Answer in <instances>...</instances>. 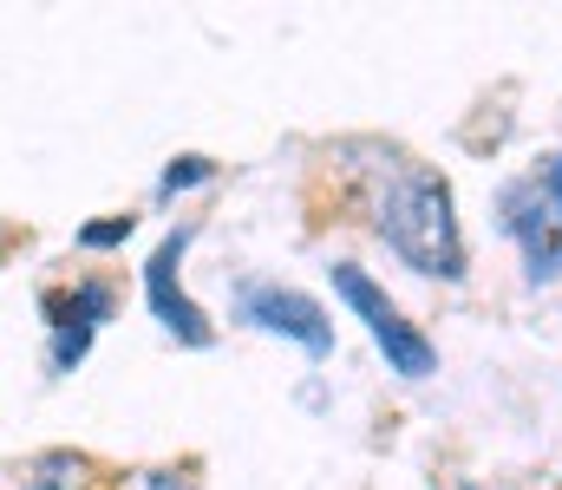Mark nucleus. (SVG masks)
Wrapping results in <instances>:
<instances>
[{
	"label": "nucleus",
	"instance_id": "obj_8",
	"mask_svg": "<svg viewBox=\"0 0 562 490\" xmlns=\"http://www.w3.org/2000/svg\"><path fill=\"white\" fill-rule=\"evenodd\" d=\"M203 176H210V158H177L164 176H157V190L177 196V190H190V183H203Z\"/></svg>",
	"mask_w": 562,
	"mask_h": 490
},
{
	"label": "nucleus",
	"instance_id": "obj_1",
	"mask_svg": "<svg viewBox=\"0 0 562 490\" xmlns=\"http://www.w3.org/2000/svg\"><path fill=\"white\" fill-rule=\"evenodd\" d=\"M380 236L400 249L406 269L438 275V282H458L464 275V236H458V216H451V183L431 176V170H406L386 203H380Z\"/></svg>",
	"mask_w": 562,
	"mask_h": 490
},
{
	"label": "nucleus",
	"instance_id": "obj_11",
	"mask_svg": "<svg viewBox=\"0 0 562 490\" xmlns=\"http://www.w3.org/2000/svg\"><path fill=\"white\" fill-rule=\"evenodd\" d=\"M170 478H177V471H138L132 490H190V485H170Z\"/></svg>",
	"mask_w": 562,
	"mask_h": 490
},
{
	"label": "nucleus",
	"instance_id": "obj_3",
	"mask_svg": "<svg viewBox=\"0 0 562 490\" xmlns=\"http://www.w3.org/2000/svg\"><path fill=\"white\" fill-rule=\"evenodd\" d=\"M190 242H196V229H177V236L157 242V255H150V269H144V295H150V315L170 327L183 346H210L216 327H210V315L183 295V249H190Z\"/></svg>",
	"mask_w": 562,
	"mask_h": 490
},
{
	"label": "nucleus",
	"instance_id": "obj_7",
	"mask_svg": "<svg viewBox=\"0 0 562 490\" xmlns=\"http://www.w3.org/2000/svg\"><path fill=\"white\" fill-rule=\"evenodd\" d=\"M79 478H86V458H72V452H46L33 465V490H79Z\"/></svg>",
	"mask_w": 562,
	"mask_h": 490
},
{
	"label": "nucleus",
	"instance_id": "obj_10",
	"mask_svg": "<svg viewBox=\"0 0 562 490\" xmlns=\"http://www.w3.org/2000/svg\"><path fill=\"white\" fill-rule=\"evenodd\" d=\"M537 183H543V196H550V209H557V223H562V151L543 158V176H537Z\"/></svg>",
	"mask_w": 562,
	"mask_h": 490
},
{
	"label": "nucleus",
	"instance_id": "obj_9",
	"mask_svg": "<svg viewBox=\"0 0 562 490\" xmlns=\"http://www.w3.org/2000/svg\"><path fill=\"white\" fill-rule=\"evenodd\" d=\"M125 236H132V216H112V223H92L79 242H86V249H112V242H125Z\"/></svg>",
	"mask_w": 562,
	"mask_h": 490
},
{
	"label": "nucleus",
	"instance_id": "obj_6",
	"mask_svg": "<svg viewBox=\"0 0 562 490\" xmlns=\"http://www.w3.org/2000/svg\"><path fill=\"white\" fill-rule=\"evenodd\" d=\"M105 315H112V288H99V282H86V288H72V295H46V321H53V366H59V373L86 360L92 327L105 321Z\"/></svg>",
	"mask_w": 562,
	"mask_h": 490
},
{
	"label": "nucleus",
	"instance_id": "obj_2",
	"mask_svg": "<svg viewBox=\"0 0 562 490\" xmlns=\"http://www.w3.org/2000/svg\"><path fill=\"white\" fill-rule=\"evenodd\" d=\"M334 295L367 321L373 346L386 353V366H393L400 379H425V373H438V346H431L419 327L406 321V315H400V308H393V301L360 275V269H353V262H334Z\"/></svg>",
	"mask_w": 562,
	"mask_h": 490
},
{
	"label": "nucleus",
	"instance_id": "obj_4",
	"mask_svg": "<svg viewBox=\"0 0 562 490\" xmlns=\"http://www.w3.org/2000/svg\"><path fill=\"white\" fill-rule=\"evenodd\" d=\"M243 321H256L262 333L294 340V346L314 353V360L334 353V321L321 315V301H307V295H294V288H249V295H243Z\"/></svg>",
	"mask_w": 562,
	"mask_h": 490
},
{
	"label": "nucleus",
	"instance_id": "obj_5",
	"mask_svg": "<svg viewBox=\"0 0 562 490\" xmlns=\"http://www.w3.org/2000/svg\"><path fill=\"white\" fill-rule=\"evenodd\" d=\"M504 229L524 242L537 282L562 275V223H557V209H550V196H543V183H510L504 190Z\"/></svg>",
	"mask_w": 562,
	"mask_h": 490
}]
</instances>
